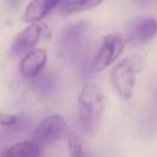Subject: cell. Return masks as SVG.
Instances as JSON below:
<instances>
[{
    "label": "cell",
    "instance_id": "cell-1",
    "mask_svg": "<svg viewBox=\"0 0 157 157\" xmlns=\"http://www.w3.org/2000/svg\"><path fill=\"white\" fill-rule=\"evenodd\" d=\"M78 118L82 129L87 132L93 131L101 120L105 108V97L101 88L93 83L82 87L77 97Z\"/></svg>",
    "mask_w": 157,
    "mask_h": 157
},
{
    "label": "cell",
    "instance_id": "cell-2",
    "mask_svg": "<svg viewBox=\"0 0 157 157\" xmlns=\"http://www.w3.org/2000/svg\"><path fill=\"white\" fill-rule=\"evenodd\" d=\"M145 61L140 55H130L121 59L110 71V82L117 93L124 98H131L136 76L144 70Z\"/></svg>",
    "mask_w": 157,
    "mask_h": 157
},
{
    "label": "cell",
    "instance_id": "cell-3",
    "mask_svg": "<svg viewBox=\"0 0 157 157\" xmlns=\"http://www.w3.org/2000/svg\"><path fill=\"white\" fill-rule=\"evenodd\" d=\"M87 33L88 23L85 21L75 22L66 27L58 43L59 55L66 60H75L85 47Z\"/></svg>",
    "mask_w": 157,
    "mask_h": 157
},
{
    "label": "cell",
    "instance_id": "cell-4",
    "mask_svg": "<svg viewBox=\"0 0 157 157\" xmlns=\"http://www.w3.org/2000/svg\"><path fill=\"white\" fill-rule=\"evenodd\" d=\"M126 38L120 33H110L103 38L102 45L91 63L92 72H101L112 65L123 53Z\"/></svg>",
    "mask_w": 157,
    "mask_h": 157
},
{
    "label": "cell",
    "instance_id": "cell-5",
    "mask_svg": "<svg viewBox=\"0 0 157 157\" xmlns=\"http://www.w3.org/2000/svg\"><path fill=\"white\" fill-rule=\"evenodd\" d=\"M66 129L67 124L65 118L59 114H53L39 123L33 132V137L39 145H47L60 140L65 135Z\"/></svg>",
    "mask_w": 157,
    "mask_h": 157
},
{
    "label": "cell",
    "instance_id": "cell-6",
    "mask_svg": "<svg viewBox=\"0 0 157 157\" xmlns=\"http://www.w3.org/2000/svg\"><path fill=\"white\" fill-rule=\"evenodd\" d=\"M43 31H44V26L32 23L28 27L23 28L21 32H18L10 49L11 55L17 56L32 50L40 40Z\"/></svg>",
    "mask_w": 157,
    "mask_h": 157
},
{
    "label": "cell",
    "instance_id": "cell-7",
    "mask_svg": "<svg viewBox=\"0 0 157 157\" xmlns=\"http://www.w3.org/2000/svg\"><path fill=\"white\" fill-rule=\"evenodd\" d=\"M47 64V52L44 49H32L26 53L20 63V71L26 78H34Z\"/></svg>",
    "mask_w": 157,
    "mask_h": 157
},
{
    "label": "cell",
    "instance_id": "cell-8",
    "mask_svg": "<svg viewBox=\"0 0 157 157\" xmlns=\"http://www.w3.org/2000/svg\"><path fill=\"white\" fill-rule=\"evenodd\" d=\"M157 34V20L153 17H140L130 28V38L137 43H147Z\"/></svg>",
    "mask_w": 157,
    "mask_h": 157
},
{
    "label": "cell",
    "instance_id": "cell-9",
    "mask_svg": "<svg viewBox=\"0 0 157 157\" xmlns=\"http://www.w3.org/2000/svg\"><path fill=\"white\" fill-rule=\"evenodd\" d=\"M59 5L60 0H32L25 10L22 20L27 23L39 22Z\"/></svg>",
    "mask_w": 157,
    "mask_h": 157
},
{
    "label": "cell",
    "instance_id": "cell-10",
    "mask_svg": "<svg viewBox=\"0 0 157 157\" xmlns=\"http://www.w3.org/2000/svg\"><path fill=\"white\" fill-rule=\"evenodd\" d=\"M42 148L38 142L34 141H22L15 145H11L1 152V156L6 157H25V156H38L40 155Z\"/></svg>",
    "mask_w": 157,
    "mask_h": 157
},
{
    "label": "cell",
    "instance_id": "cell-11",
    "mask_svg": "<svg viewBox=\"0 0 157 157\" xmlns=\"http://www.w3.org/2000/svg\"><path fill=\"white\" fill-rule=\"evenodd\" d=\"M29 125H31V117L26 113L18 114V119L15 124L5 126L0 131V141H7L10 139H13V136L23 132Z\"/></svg>",
    "mask_w": 157,
    "mask_h": 157
},
{
    "label": "cell",
    "instance_id": "cell-12",
    "mask_svg": "<svg viewBox=\"0 0 157 157\" xmlns=\"http://www.w3.org/2000/svg\"><path fill=\"white\" fill-rule=\"evenodd\" d=\"M103 0H70L61 7V13L65 16L75 15L78 12H83L91 9L97 7L102 4Z\"/></svg>",
    "mask_w": 157,
    "mask_h": 157
},
{
    "label": "cell",
    "instance_id": "cell-13",
    "mask_svg": "<svg viewBox=\"0 0 157 157\" xmlns=\"http://www.w3.org/2000/svg\"><path fill=\"white\" fill-rule=\"evenodd\" d=\"M34 87L42 96H52L58 90V80L54 75L47 74L40 77H37Z\"/></svg>",
    "mask_w": 157,
    "mask_h": 157
},
{
    "label": "cell",
    "instance_id": "cell-14",
    "mask_svg": "<svg viewBox=\"0 0 157 157\" xmlns=\"http://www.w3.org/2000/svg\"><path fill=\"white\" fill-rule=\"evenodd\" d=\"M67 144H69V150H70V153L75 157H78V156H82L83 155V142L82 140L80 139V136L75 132L72 134H69L67 136Z\"/></svg>",
    "mask_w": 157,
    "mask_h": 157
},
{
    "label": "cell",
    "instance_id": "cell-15",
    "mask_svg": "<svg viewBox=\"0 0 157 157\" xmlns=\"http://www.w3.org/2000/svg\"><path fill=\"white\" fill-rule=\"evenodd\" d=\"M18 114H9V113H0V125L1 126H7L12 125L17 121Z\"/></svg>",
    "mask_w": 157,
    "mask_h": 157
},
{
    "label": "cell",
    "instance_id": "cell-16",
    "mask_svg": "<svg viewBox=\"0 0 157 157\" xmlns=\"http://www.w3.org/2000/svg\"><path fill=\"white\" fill-rule=\"evenodd\" d=\"M7 1H9V5H10L11 7H17L18 4L21 2V0H7Z\"/></svg>",
    "mask_w": 157,
    "mask_h": 157
},
{
    "label": "cell",
    "instance_id": "cell-17",
    "mask_svg": "<svg viewBox=\"0 0 157 157\" xmlns=\"http://www.w3.org/2000/svg\"><path fill=\"white\" fill-rule=\"evenodd\" d=\"M67 1H70V0H60V5L63 6V5H65V4L67 2Z\"/></svg>",
    "mask_w": 157,
    "mask_h": 157
}]
</instances>
